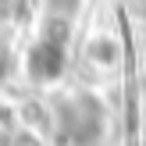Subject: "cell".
<instances>
[{
  "mask_svg": "<svg viewBox=\"0 0 146 146\" xmlns=\"http://www.w3.org/2000/svg\"><path fill=\"white\" fill-rule=\"evenodd\" d=\"M7 68H11V50L4 46V39H0V78L7 75Z\"/></svg>",
  "mask_w": 146,
  "mask_h": 146,
  "instance_id": "6da1fadb",
  "label": "cell"
}]
</instances>
